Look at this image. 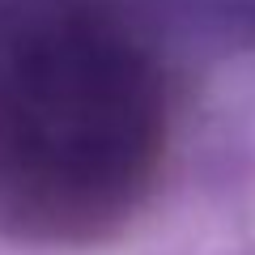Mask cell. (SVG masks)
<instances>
[{"instance_id": "obj_1", "label": "cell", "mask_w": 255, "mask_h": 255, "mask_svg": "<svg viewBox=\"0 0 255 255\" xmlns=\"http://www.w3.org/2000/svg\"><path fill=\"white\" fill-rule=\"evenodd\" d=\"M166 102L149 51L94 4L0 30V213L34 238H98L140 204Z\"/></svg>"}]
</instances>
